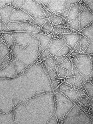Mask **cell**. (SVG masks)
I'll return each instance as SVG.
<instances>
[{"instance_id":"1","label":"cell","mask_w":93,"mask_h":124,"mask_svg":"<svg viewBox=\"0 0 93 124\" xmlns=\"http://www.w3.org/2000/svg\"><path fill=\"white\" fill-rule=\"evenodd\" d=\"M39 41L31 43L26 46L15 44L12 52L28 67L39 58Z\"/></svg>"},{"instance_id":"2","label":"cell","mask_w":93,"mask_h":124,"mask_svg":"<svg viewBox=\"0 0 93 124\" xmlns=\"http://www.w3.org/2000/svg\"><path fill=\"white\" fill-rule=\"evenodd\" d=\"M69 56L73 65L86 80H89L93 78V71L91 67L93 55L74 56L71 51Z\"/></svg>"},{"instance_id":"3","label":"cell","mask_w":93,"mask_h":124,"mask_svg":"<svg viewBox=\"0 0 93 124\" xmlns=\"http://www.w3.org/2000/svg\"><path fill=\"white\" fill-rule=\"evenodd\" d=\"M13 22H28L37 27L41 28L38 23L31 17L28 13L21 9H15L10 16L9 20L7 23Z\"/></svg>"},{"instance_id":"4","label":"cell","mask_w":93,"mask_h":124,"mask_svg":"<svg viewBox=\"0 0 93 124\" xmlns=\"http://www.w3.org/2000/svg\"><path fill=\"white\" fill-rule=\"evenodd\" d=\"M24 5L21 9L33 16L47 18L41 7L36 3L34 0H24Z\"/></svg>"},{"instance_id":"5","label":"cell","mask_w":93,"mask_h":124,"mask_svg":"<svg viewBox=\"0 0 93 124\" xmlns=\"http://www.w3.org/2000/svg\"><path fill=\"white\" fill-rule=\"evenodd\" d=\"M11 32L16 39L15 44L26 46L31 43L39 41V39L31 35L30 32L11 31Z\"/></svg>"},{"instance_id":"6","label":"cell","mask_w":93,"mask_h":124,"mask_svg":"<svg viewBox=\"0 0 93 124\" xmlns=\"http://www.w3.org/2000/svg\"><path fill=\"white\" fill-rule=\"evenodd\" d=\"M79 15L80 31L93 23V14L92 13L89 9L87 8L83 10Z\"/></svg>"},{"instance_id":"7","label":"cell","mask_w":93,"mask_h":124,"mask_svg":"<svg viewBox=\"0 0 93 124\" xmlns=\"http://www.w3.org/2000/svg\"><path fill=\"white\" fill-rule=\"evenodd\" d=\"M31 35L36 38L39 39V55L42 53L44 50L48 46L52 39L56 37H53L52 36L42 33L30 32Z\"/></svg>"},{"instance_id":"8","label":"cell","mask_w":93,"mask_h":124,"mask_svg":"<svg viewBox=\"0 0 93 124\" xmlns=\"http://www.w3.org/2000/svg\"><path fill=\"white\" fill-rule=\"evenodd\" d=\"M67 44L64 38L55 37L52 39L50 42L48 49L50 54L54 55Z\"/></svg>"},{"instance_id":"9","label":"cell","mask_w":93,"mask_h":124,"mask_svg":"<svg viewBox=\"0 0 93 124\" xmlns=\"http://www.w3.org/2000/svg\"><path fill=\"white\" fill-rule=\"evenodd\" d=\"M81 35L80 33L73 34H63L61 38L65 39L67 44L70 47L72 51L74 49L76 44L79 41Z\"/></svg>"},{"instance_id":"10","label":"cell","mask_w":93,"mask_h":124,"mask_svg":"<svg viewBox=\"0 0 93 124\" xmlns=\"http://www.w3.org/2000/svg\"><path fill=\"white\" fill-rule=\"evenodd\" d=\"M42 63L43 67L48 75L53 90H54L62 83V79L58 78L54 73L50 70L43 62H42Z\"/></svg>"},{"instance_id":"11","label":"cell","mask_w":93,"mask_h":124,"mask_svg":"<svg viewBox=\"0 0 93 124\" xmlns=\"http://www.w3.org/2000/svg\"><path fill=\"white\" fill-rule=\"evenodd\" d=\"M66 0H50L46 8L51 11L62 12L64 10Z\"/></svg>"},{"instance_id":"12","label":"cell","mask_w":93,"mask_h":124,"mask_svg":"<svg viewBox=\"0 0 93 124\" xmlns=\"http://www.w3.org/2000/svg\"><path fill=\"white\" fill-rule=\"evenodd\" d=\"M15 8L9 5H7L0 8V16L5 24L7 23L10 16Z\"/></svg>"},{"instance_id":"13","label":"cell","mask_w":93,"mask_h":124,"mask_svg":"<svg viewBox=\"0 0 93 124\" xmlns=\"http://www.w3.org/2000/svg\"><path fill=\"white\" fill-rule=\"evenodd\" d=\"M25 31L30 32L42 33L50 35L48 33L44 31L42 29L37 27L35 25L28 22L21 23Z\"/></svg>"},{"instance_id":"14","label":"cell","mask_w":93,"mask_h":124,"mask_svg":"<svg viewBox=\"0 0 93 124\" xmlns=\"http://www.w3.org/2000/svg\"><path fill=\"white\" fill-rule=\"evenodd\" d=\"M68 71L66 78L74 76L73 72V64L69 58L59 64V66Z\"/></svg>"},{"instance_id":"15","label":"cell","mask_w":93,"mask_h":124,"mask_svg":"<svg viewBox=\"0 0 93 124\" xmlns=\"http://www.w3.org/2000/svg\"><path fill=\"white\" fill-rule=\"evenodd\" d=\"M62 17L59 15L53 16L50 18H48L50 23L52 26L55 27L61 28H68L67 25L63 24L62 19Z\"/></svg>"},{"instance_id":"16","label":"cell","mask_w":93,"mask_h":124,"mask_svg":"<svg viewBox=\"0 0 93 124\" xmlns=\"http://www.w3.org/2000/svg\"><path fill=\"white\" fill-rule=\"evenodd\" d=\"M80 3L76 4L70 8L66 21L71 22L79 15V10Z\"/></svg>"},{"instance_id":"17","label":"cell","mask_w":93,"mask_h":124,"mask_svg":"<svg viewBox=\"0 0 93 124\" xmlns=\"http://www.w3.org/2000/svg\"><path fill=\"white\" fill-rule=\"evenodd\" d=\"M42 62H43L50 70L54 72L57 77L59 78L57 73L56 66H55L54 60L52 56L50 55L45 59Z\"/></svg>"},{"instance_id":"18","label":"cell","mask_w":93,"mask_h":124,"mask_svg":"<svg viewBox=\"0 0 93 124\" xmlns=\"http://www.w3.org/2000/svg\"><path fill=\"white\" fill-rule=\"evenodd\" d=\"M79 33L88 39L90 42H93V22Z\"/></svg>"},{"instance_id":"19","label":"cell","mask_w":93,"mask_h":124,"mask_svg":"<svg viewBox=\"0 0 93 124\" xmlns=\"http://www.w3.org/2000/svg\"><path fill=\"white\" fill-rule=\"evenodd\" d=\"M12 54L13 56L12 60L16 67L17 71V75H18L19 73H21L26 70L27 67L24 65L21 61L18 59L13 54Z\"/></svg>"},{"instance_id":"20","label":"cell","mask_w":93,"mask_h":124,"mask_svg":"<svg viewBox=\"0 0 93 124\" xmlns=\"http://www.w3.org/2000/svg\"><path fill=\"white\" fill-rule=\"evenodd\" d=\"M66 21L69 28L79 32L80 29L79 15H78L71 22H70L66 20Z\"/></svg>"},{"instance_id":"21","label":"cell","mask_w":93,"mask_h":124,"mask_svg":"<svg viewBox=\"0 0 93 124\" xmlns=\"http://www.w3.org/2000/svg\"><path fill=\"white\" fill-rule=\"evenodd\" d=\"M6 26L10 31L13 32H25L21 23H14L10 22L7 23Z\"/></svg>"},{"instance_id":"22","label":"cell","mask_w":93,"mask_h":124,"mask_svg":"<svg viewBox=\"0 0 93 124\" xmlns=\"http://www.w3.org/2000/svg\"><path fill=\"white\" fill-rule=\"evenodd\" d=\"M1 37L4 41L9 47L10 51H12L15 44V42L13 41L11 37L6 33H0Z\"/></svg>"},{"instance_id":"23","label":"cell","mask_w":93,"mask_h":124,"mask_svg":"<svg viewBox=\"0 0 93 124\" xmlns=\"http://www.w3.org/2000/svg\"><path fill=\"white\" fill-rule=\"evenodd\" d=\"M72 51L70 47L67 44L65 45L53 56L56 57H66Z\"/></svg>"},{"instance_id":"24","label":"cell","mask_w":93,"mask_h":124,"mask_svg":"<svg viewBox=\"0 0 93 124\" xmlns=\"http://www.w3.org/2000/svg\"><path fill=\"white\" fill-rule=\"evenodd\" d=\"M49 21L46 22L41 27V29L46 32L53 37H55V33L53 26L50 23Z\"/></svg>"},{"instance_id":"25","label":"cell","mask_w":93,"mask_h":124,"mask_svg":"<svg viewBox=\"0 0 93 124\" xmlns=\"http://www.w3.org/2000/svg\"><path fill=\"white\" fill-rule=\"evenodd\" d=\"M80 41L81 46V52H84L85 51L88 45L89 40L84 36L80 34Z\"/></svg>"},{"instance_id":"26","label":"cell","mask_w":93,"mask_h":124,"mask_svg":"<svg viewBox=\"0 0 93 124\" xmlns=\"http://www.w3.org/2000/svg\"><path fill=\"white\" fill-rule=\"evenodd\" d=\"M86 91L88 94L89 98L93 100V85L88 81L83 84Z\"/></svg>"},{"instance_id":"27","label":"cell","mask_w":93,"mask_h":124,"mask_svg":"<svg viewBox=\"0 0 93 124\" xmlns=\"http://www.w3.org/2000/svg\"><path fill=\"white\" fill-rule=\"evenodd\" d=\"M28 14L31 17L38 23L39 25L41 28L43 25L45 24L46 22L49 21L48 18H43L39 17L33 16L32 15H30L29 13Z\"/></svg>"},{"instance_id":"28","label":"cell","mask_w":93,"mask_h":124,"mask_svg":"<svg viewBox=\"0 0 93 124\" xmlns=\"http://www.w3.org/2000/svg\"><path fill=\"white\" fill-rule=\"evenodd\" d=\"M57 73L59 78L63 79L66 78L68 71L56 65Z\"/></svg>"},{"instance_id":"29","label":"cell","mask_w":93,"mask_h":124,"mask_svg":"<svg viewBox=\"0 0 93 124\" xmlns=\"http://www.w3.org/2000/svg\"><path fill=\"white\" fill-rule=\"evenodd\" d=\"M23 0H13L11 3L9 5L13 7L15 9H21L24 5Z\"/></svg>"},{"instance_id":"30","label":"cell","mask_w":93,"mask_h":124,"mask_svg":"<svg viewBox=\"0 0 93 124\" xmlns=\"http://www.w3.org/2000/svg\"><path fill=\"white\" fill-rule=\"evenodd\" d=\"M50 43L48 46L44 50L42 53L40 55L39 58L40 61H41L45 59L46 58L49 56L50 55H51L49 53V51H48V49H49L50 46Z\"/></svg>"},{"instance_id":"31","label":"cell","mask_w":93,"mask_h":124,"mask_svg":"<svg viewBox=\"0 0 93 124\" xmlns=\"http://www.w3.org/2000/svg\"><path fill=\"white\" fill-rule=\"evenodd\" d=\"M79 0H66L64 10L69 9L73 6L78 4Z\"/></svg>"},{"instance_id":"32","label":"cell","mask_w":93,"mask_h":124,"mask_svg":"<svg viewBox=\"0 0 93 124\" xmlns=\"http://www.w3.org/2000/svg\"><path fill=\"white\" fill-rule=\"evenodd\" d=\"M82 3L87 6L92 13L93 14V0H82Z\"/></svg>"},{"instance_id":"33","label":"cell","mask_w":93,"mask_h":124,"mask_svg":"<svg viewBox=\"0 0 93 124\" xmlns=\"http://www.w3.org/2000/svg\"><path fill=\"white\" fill-rule=\"evenodd\" d=\"M60 90L61 92L65 91H68L73 89H77L76 87L68 85L62 82L60 85Z\"/></svg>"},{"instance_id":"34","label":"cell","mask_w":93,"mask_h":124,"mask_svg":"<svg viewBox=\"0 0 93 124\" xmlns=\"http://www.w3.org/2000/svg\"><path fill=\"white\" fill-rule=\"evenodd\" d=\"M68 55L66 57H56L52 56L53 57L54 60L55 66H59V64L63 62V61L65 60L69 57V55Z\"/></svg>"},{"instance_id":"35","label":"cell","mask_w":93,"mask_h":124,"mask_svg":"<svg viewBox=\"0 0 93 124\" xmlns=\"http://www.w3.org/2000/svg\"><path fill=\"white\" fill-rule=\"evenodd\" d=\"M65 34H72L70 29L68 28H63L61 31L56 36L57 38H60Z\"/></svg>"},{"instance_id":"36","label":"cell","mask_w":93,"mask_h":124,"mask_svg":"<svg viewBox=\"0 0 93 124\" xmlns=\"http://www.w3.org/2000/svg\"><path fill=\"white\" fill-rule=\"evenodd\" d=\"M62 82L65 81L68 83L72 87H76L75 85L74 76L62 79Z\"/></svg>"},{"instance_id":"37","label":"cell","mask_w":93,"mask_h":124,"mask_svg":"<svg viewBox=\"0 0 93 124\" xmlns=\"http://www.w3.org/2000/svg\"><path fill=\"white\" fill-rule=\"evenodd\" d=\"M70 8L62 11V12H61L58 15L62 16V17H63V18H64L66 20L67 18V17L68 15Z\"/></svg>"},{"instance_id":"38","label":"cell","mask_w":93,"mask_h":124,"mask_svg":"<svg viewBox=\"0 0 93 124\" xmlns=\"http://www.w3.org/2000/svg\"><path fill=\"white\" fill-rule=\"evenodd\" d=\"M73 50H75L79 52H81V46H80V40L76 44Z\"/></svg>"},{"instance_id":"39","label":"cell","mask_w":93,"mask_h":124,"mask_svg":"<svg viewBox=\"0 0 93 124\" xmlns=\"http://www.w3.org/2000/svg\"><path fill=\"white\" fill-rule=\"evenodd\" d=\"M52 26L53 27L54 31L55 33V37H56V36L61 31V30H62V29L63 28L55 27V26Z\"/></svg>"},{"instance_id":"40","label":"cell","mask_w":93,"mask_h":124,"mask_svg":"<svg viewBox=\"0 0 93 124\" xmlns=\"http://www.w3.org/2000/svg\"><path fill=\"white\" fill-rule=\"evenodd\" d=\"M6 26V24H5L3 21L1 19L0 24V30L2 32L4 31Z\"/></svg>"},{"instance_id":"41","label":"cell","mask_w":93,"mask_h":124,"mask_svg":"<svg viewBox=\"0 0 93 124\" xmlns=\"http://www.w3.org/2000/svg\"><path fill=\"white\" fill-rule=\"evenodd\" d=\"M41 7L42 8L43 11L44 13L45 14L46 16V17L47 18H50L51 17L53 16V15H52L48 13L47 11L46 10L45 8L42 7Z\"/></svg>"},{"instance_id":"42","label":"cell","mask_w":93,"mask_h":124,"mask_svg":"<svg viewBox=\"0 0 93 124\" xmlns=\"http://www.w3.org/2000/svg\"><path fill=\"white\" fill-rule=\"evenodd\" d=\"M77 91L78 92L79 95L80 97H82L86 96V95L85 94L82 90L80 88H78L77 89Z\"/></svg>"},{"instance_id":"43","label":"cell","mask_w":93,"mask_h":124,"mask_svg":"<svg viewBox=\"0 0 93 124\" xmlns=\"http://www.w3.org/2000/svg\"><path fill=\"white\" fill-rule=\"evenodd\" d=\"M34 1L35 2H36V3L38 4L40 6L44 8H46L43 4L42 2H41V0H34Z\"/></svg>"},{"instance_id":"44","label":"cell","mask_w":93,"mask_h":124,"mask_svg":"<svg viewBox=\"0 0 93 124\" xmlns=\"http://www.w3.org/2000/svg\"><path fill=\"white\" fill-rule=\"evenodd\" d=\"M41 1L44 6L46 8L49 3L50 0H41Z\"/></svg>"},{"instance_id":"45","label":"cell","mask_w":93,"mask_h":124,"mask_svg":"<svg viewBox=\"0 0 93 124\" xmlns=\"http://www.w3.org/2000/svg\"><path fill=\"white\" fill-rule=\"evenodd\" d=\"M59 85L57 87L53 90L54 93L55 94L57 93L61 92L60 90V85Z\"/></svg>"},{"instance_id":"46","label":"cell","mask_w":93,"mask_h":124,"mask_svg":"<svg viewBox=\"0 0 93 124\" xmlns=\"http://www.w3.org/2000/svg\"><path fill=\"white\" fill-rule=\"evenodd\" d=\"M85 6V5H84V4L81 3H80V6L79 8V14L81 13V12L83 10V9L84 8V7Z\"/></svg>"},{"instance_id":"47","label":"cell","mask_w":93,"mask_h":124,"mask_svg":"<svg viewBox=\"0 0 93 124\" xmlns=\"http://www.w3.org/2000/svg\"><path fill=\"white\" fill-rule=\"evenodd\" d=\"M88 81H89L90 83H91L92 84H93V78H92L89 80H88Z\"/></svg>"},{"instance_id":"48","label":"cell","mask_w":93,"mask_h":124,"mask_svg":"<svg viewBox=\"0 0 93 124\" xmlns=\"http://www.w3.org/2000/svg\"><path fill=\"white\" fill-rule=\"evenodd\" d=\"M1 19L0 17V24H1Z\"/></svg>"}]
</instances>
